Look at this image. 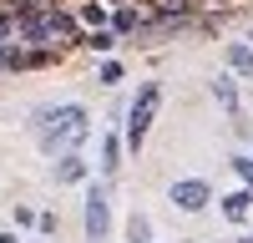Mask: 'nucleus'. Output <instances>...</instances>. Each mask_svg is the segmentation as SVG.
Here are the masks:
<instances>
[{
  "label": "nucleus",
  "mask_w": 253,
  "mask_h": 243,
  "mask_svg": "<svg viewBox=\"0 0 253 243\" xmlns=\"http://www.w3.org/2000/svg\"><path fill=\"white\" fill-rule=\"evenodd\" d=\"M223 213L233 218V223H238V218H248V193H233V198H223Z\"/></svg>",
  "instance_id": "obj_5"
},
{
  "label": "nucleus",
  "mask_w": 253,
  "mask_h": 243,
  "mask_svg": "<svg viewBox=\"0 0 253 243\" xmlns=\"http://www.w3.org/2000/svg\"><path fill=\"white\" fill-rule=\"evenodd\" d=\"M86 233L91 238L107 233V193H91V202H86Z\"/></svg>",
  "instance_id": "obj_3"
},
{
  "label": "nucleus",
  "mask_w": 253,
  "mask_h": 243,
  "mask_svg": "<svg viewBox=\"0 0 253 243\" xmlns=\"http://www.w3.org/2000/svg\"><path fill=\"white\" fill-rule=\"evenodd\" d=\"M172 202L187 208V213H198L203 202H208V182H177V188H172Z\"/></svg>",
  "instance_id": "obj_2"
},
{
  "label": "nucleus",
  "mask_w": 253,
  "mask_h": 243,
  "mask_svg": "<svg viewBox=\"0 0 253 243\" xmlns=\"http://www.w3.org/2000/svg\"><path fill=\"white\" fill-rule=\"evenodd\" d=\"M157 96H162V86H157V81H147V86H142V96H137V107H132V142H142V137H147Z\"/></svg>",
  "instance_id": "obj_1"
},
{
  "label": "nucleus",
  "mask_w": 253,
  "mask_h": 243,
  "mask_svg": "<svg viewBox=\"0 0 253 243\" xmlns=\"http://www.w3.org/2000/svg\"><path fill=\"white\" fill-rule=\"evenodd\" d=\"M238 172H243V177L253 182V162H248V157H238Z\"/></svg>",
  "instance_id": "obj_8"
},
{
  "label": "nucleus",
  "mask_w": 253,
  "mask_h": 243,
  "mask_svg": "<svg viewBox=\"0 0 253 243\" xmlns=\"http://www.w3.org/2000/svg\"><path fill=\"white\" fill-rule=\"evenodd\" d=\"M81 172H86V162H81V157H61V167H56V177H61V182H76Z\"/></svg>",
  "instance_id": "obj_4"
},
{
  "label": "nucleus",
  "mask_w": 253,
  "mask_h": 243,
  "mask_svg": "<svg viewBox=\"0 0 253 243\" xmlns=\"http://www.w3.org/2000/svg\"><path fill=\"white\" fill-rule=\"evenodd\" d=\"M228 61H233L238 71H253V51H248V46H233V51H228Z\"/></svg>",
  "instance_id": "obj_6"
},
{
  "label": "nucleus",
  "mask_w": 253,
  "mask_h": 243,
  "mask_svg": "<svg viewBox=\"0 0 253 243\" xmlns=\"http://www.w3.org/2000/svg\"><path fill=\"white\" fill-rule=\"evenodd\" d=\"M5 31H10V15H0V36H5Z\"/></svg>",
  "instance_id": "obj_9"
},
{
  "label": "nucleus",
  "mask_w": 253,
  "mask_h": 243,
  "mask_svg": "<svg viewBox=\"0 0 253 243\" xmlns=\"http://www.w3.org/2000/svg\"><path fill=\"white\" fill-rule=\"evenodd\" d=\"M213 91H218V101H223V107H233V101H238V91H233V81H218Z\"/></svg>",
  "instance_id": "obj_7"
}]
</instances>
